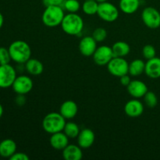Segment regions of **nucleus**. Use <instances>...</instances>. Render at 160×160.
I'll use <instances>...</instances> for the list:
<instances>
[{"instance_id": "16", "label": "nucleus", "mask_w": 160, "mask_h": 160, "mask_svg": "<svg viewBox=\"0 0 160 160\" xmlns=\"http://www.w3.org/2000/svg\"><path fill=\"white\" fill-rule=\"evenodd\" d=\"M78 112V106L74 101L67 100L61 104L59 112L66 120H71L74 118Z\"/></svg>"}, {"instance_id": "21", "label": "nucleus", "mask_w": 160, "mask_h": 160, "mask_svg": "<svg viewBox=\"0 0 160 160\" xmlns=\"http://www.w3.org/2000/svg\"><path fill=\"white\" fill-rule=\"evenodd\" d=\"M140 0H120L119 8L126 14H133L139 9Z\"/></svg>"}, {"instance_id": "12", "label": "nucleus", "mask_w": 160, "mask_h": 160, "mask_svg": "<svg viewBox=\"0 0 160 160\" xmlns=\"http://www.w3.org/2000/svg\"><path fill=\"white\" fill-rule=\"evenodd\" d=\"M128 94L134 98H141L145 96L148 91L145 82L139 80H131L129 85L127 87Z\"/></svg>"}, {"instance_id": "13", "label": "nucleus", "mask_w": 160, "mask_h": 160, "mask_svg": "<svg viewBox=\"0 0 160 160\" xmlns=\"http://www.w3.org/2000/svg\"><path fill=\"white\" fill-rule=\"evenodd\" d=\"M98 42L93 38L92 36H86L81 40L79 43V51L84 56L89 57L93 56L97 48Z\"/></svg>"}, {"instance_id": "23", "label": "nucleus", "mask_w": 160, "mask_h": 160, "mask_svg": "<svg viewBox=\"0 0 160 160\" xmlns=\"http://www.w3.org/2000/svg\"><path fill=\"white\" fill-rule=\"evenodd\" d=\"M145 62L141 59H136L129 63L128 73L132 77H138L145 73Z\"/></svg>"}, {"instance_id": "35", "label": "nucleus", "mask_w": 160, "mask_h": 160, "mask_svg": "<svg viewBox=\"0 0 160 160\" xmlns=\"http://www.w3.org/2000/svg\"><path fill=\"white\" fill-rule=\"evenodd\" d=\"M3 23H4V17H3L2 14L0 12V29L3 26Z\"/></svg>"}, {"instance_id": "9", "label": "nucleus", "mask_w": 160, "mask_h": 160, "mask_svg": "<svg viewBox=\"0 0 160 160\" xmlns=\"http://www.w3.org/2000/svg\"><path fill=\"white\" fill-rule=\"evenodd\" d=\"M34 83L32 79L28 75L17 76L12 84V88L17 95H27L33 88Z\"/></svg>"}, {"instance_id": "32", "label": "nucleus", "mask_w": 160, "mask_h": 160, "mask_svg": "<svg viewBox=\"0 0 160 160\" xmlns=\"http://www.w3.org/2000/svg\"><path fill=\"white\" fill-rule=\"evenodd\" d=\"M29 156L24 152H16L10 158V160H29Z\"/></svg>"}, {"instance_id": "30", "label": "nucleus", "mask_w": 160, "mask_h": 160, "mask_svg": "<svg viewBox=\"0 0 160 160\" xmlns=\"http://www.w3.org/2000/svg\"><path fill=\"white\" fill-rule=\"evenodd\" d=\"M11 59L9 48L5 47H0V65H4L10 62Z\"/></svg>"}, {"instance_id": "31", "label": "nucleus", "mask_w": 160, "mask_h": 160, "mask_svg": "<svg viewBox=\"0 0 160 160\" xmlns=\"http://www.w3.org/2000/svg\"><path fill=\"white\" fill-rule=\"evenodd\" d=\"M65 0H42V2L45 7L48 6H62Z\"/></svg>"}, {"instance_id": "3", "label": "nucleus", "mask_w": 160, "mask_h": 160, "mask_svg": "<svg viewBox=\"0 0 160 160\" xmlns=\"http://www.w3.org/2000/svg\"><path fill=\"white\" fill-rule=\"evenodd\" d=\"M62 29L68 35H78L84 28V20L77 13L69 12L64 16L61 23Z\"/></svg>"}, {"instance_id": "17", "label": "nucleus", "mask_w": 160, "mask_h": 160, "mask_svg": "<svg viewBox=\"0 0 160 160\" xmlns=\"http://www.w3.org/2000/svg\"><path fill=\"white\" fill-rule=\"evenodd\" d=\"M49 143L54 149L62 151L69 145V138L66 135L63 131L51 134Z\"/></svg>"}, {"instance_id": "25", "label": "nucleus", "mask_w": 160, "mask_h": 160, "mask_svg": "<svg viewBox=\"0 0 160 160\" xmlns=\"http://www.w3.org/2000/svg\"><path fill=\"white\" fill-rule=\"evenodd\" d=\"M98 4L96 0H85L82 4V10L86 15H95L98 12Z\"/></svg>"}, {"instance_id": "29", "label": "nucleus", "mask_w": 160, "mask_h": 160, "mask_svg": "<svg viewBox=\"0 0 160 160\" xmlns=\"http://www.w3.org/2000/svg\"><path fill=\"white\" fill-rule=\"evenodd\" d=\"M142 55H143L144 58L146 59L147 60L150 59H152V58L156 57V48L152 45H145L143 47V48H142Z\"/></svg>"}, {"instance_id": "10", "label": "nucleus", "mask_w": 160, "mask_h": 160, "mask_svg": "<svg viewBox=\"0 0 160 160\" xmlns=\"http://www.w3.org/2000/svg\"><path fill=\"white\" fill-rule=\"evenodd\" d=\"M93 60L97 65L106 66L114 57L112 47L108 45H101L97 47L93 54Z\"/></svg>"}, {"instance_id": "14", "label": "nucleus", "mask_w": 160, "mask_h": 160, "mask_svg": "<svg viewBox=\"0 0 160 160\" xmlns=\"http://www.w3.org/2000/svg\"><path fill=\"white\" fill-rule=\"evenodd\" d=\"M78 144L82 149L89 148L93 145L95 140V133L89 128L81 130L78 136Z\"/></svg>"}, {"instance_id": "19", "label": "nucleus", "mask_w": 160, "mask_h": 160, "mask_svg": "<svg viewBox=\"0 0 160 160\" xmlns=\"http://www.w3.org/2000/svg\"><path fill=\"white\" fill-rule=\"evenodd\" d=\"M17 152V144L12 139H4L0 142V156L10 158Z\"/></svg>"}, {"instance_id": "2", "label": "nucleus", "mask_w": 160, "mask_h": 160, "mask_svg": "<svg viewBox=\"0 0 160 160\" xmlns=\"http://www.w3.org/2000/svg\"><path fill=\"white\" fill-rule=\"evenodd\" d=\"M66 123V119L60 112H52L43 118L42 128L48 134H52L63 131Z\"/></svg>"}, {"instance_id": "15", "label": "nucleus", "mask_w": 160, "mask_h": 160, "mask_svg": "<svg viewBox=\"0 0 160 160\" xmlns=\"http://www.w3.org/2000/svg\"><path fill=\"white\" fill-rule=\"evenodd\" d=\"M145 73L152 79L160 78V58L154 57L145 62Z\"/></svg>"}, {"instance_id": "5", "label": "nucleus", "mask_w": 160, "mask_h": 160, "mask_svg": "<svg viewBox=\"0 0 160 160\" xmlns=\"http://www.w3.org/2000/svg\"><path fill=\"white\" fill-rule=\"evenodd\" d=\"M120 11L118 8L112 3L105 2L98 4L97 15L99 18L108 23H112L118 19Z\"/></svg>"}, {"instance_id": "20", "label": "nucleus", "mask_w": 160, "mask_h": 160, "mask_svg": "<svg viewBox=\"0 0 160 160\" xmlns=\"http://www.w3.org/2000/svg\"><path fill=\"white\" fill-rule=\"evenodd\" d=\"M25 69L29 74L38 76L43 73L44 65L38 59L31 58L25 62Z\"/></svg>"}, {"instance_id": "28", "label": "nucleus", "mask_w": 160, "mask_h": 160, "mask_svg": "<svg viewBox=\"0 0 160 160\" xmlns=\"http://www.w3.org/2000/svg\"><path fill=\"white\" fill-rule=\"evenodd\" d=\"M92 36L97 42H102L107 38V31L103 28H97L94 30Z\"/></svg>"}, {"instance_id": "8", "label": "nucleus", "mask_w": 160, "mask_h": 160, "mask_svg": "<svg viewBox=\"0 0 160 160\" xmlns=\"http://www.w3.org/2000/svg\"><path fill=\"white\" fill-rule=\"evenodd\" d=\"M142 20L150 29H157L160 27V12L156 8L148 6L142 12Z\"/></svg>"}, {"instance_id": "18", "label": "nucleus", "mask_w": 160, "mask_h": 160, "mask_svg": "<svg viewBox=\"0 0 160 160\" xmlns=\"http://www.w3.org/2000/svg\"><path fill=\"white\" fill-rule=\"evenodd\" d=\"M62 157L66 160H81L83 157L82 148L78 145L69 144L62 150Z\"/></svg>"}, {"instance_id": "26", "label": "nucleus", "mask_w": 160, "mask_h": 160, "mask_svg": "<svg viewBox=\"0 0 160 160\" xmlns=\"http://www.w3.org/2000/svg\"><path fill=\"white\" fill-rule=\"evenodd\" d=\"M62 7L68 12L77 13L81 9V3L78 0H65Z\"/></svg>"}, {"instance_id": "37", "label": "nucleus", "mask_w": 160, "mask_h": 160, "mask_svg": "<svg viewBox=\"0 0 160 160\" xmlns=\"http://www.w3.org/2000/svg\"><path fill=\"white\" fill-rule=\"evenodd\" d=\"M98 3H102V2H107L108 0H96Z\"/></svg>"}, {"instance_id": "7", "label": "nucleus", "mask_w": 160, "mask_h": 160, "mask_svg": "<svg viewBox=\"0 0 160 160\" xmlns=\"http://www.w3.org/2000/svg\"><path fill=\"white\" fill-rule=\"evenodd\" d=\"M17 77V71L10 64L0 65V88L12 87Z\"/></svg>"}, {"instance_id": "4", "label": "nucleus", "mask_w": 160, "mask_h": 160, "mask_svg": "<svg viewBox=\"0 0 160 160\" xmlns=\"http://www.w3.org/2000/svg\"><path fill=\"white\" fill-rule=\"evenodd\" d=\"M64 16L65 14L62 6H46L42 16V23L48 28H55L61 25Z\"/></svg>"}, {"instance_id": "22", "label": "nucleus", "mask_w": 160, "mask_h": 160, "mask_svg": "<svg viewBox=\"0 0 160 160\" xmlns=\"http://www.w3.org/2000/svg\"><path fill=\"white\" fill-rule=\"evenodd\" d=\"M112 50L115 57H123L128 56L131 52L129 44L123 41L115 42L112 46Z\"/></svg>"}, {"instance_id": "1", "label": "nucleus", "mask_w": 160, "mask_h": 160, "mask_svg": "<svg viewBox=\"0 0 160 160\" xmlns=\"http://www.w3.org/2000/svg\"><path fill=\"white\" fill-rule=\"evenodd\" d=\"M11 59L18 64H25L31 58V48L28 43L22 40L14 41L9 45Z\"/></svg>"}, {"instance_id": "33", "label": "nucleus", "mask_w": 160, "mask_h": 160, "mask_svg": "<svg viewBox=\"0 0 160 160\" xmlns=\"http://www.w3.org/2000/svg\"><path fill=\"white\" fill-rule=\"evenodd\" d=\"M120 84H121L122 85L125 86V87H128V86L129 85V84L131 83V77H130L129 73H128V74H125V75H123V76L120 77Z\"/></svg>"}, {"instance_id": "6", "label": "nucleus", "mask_w": 160, "mask_h": 160, "mask_svg": "<svg viewBox=\"0 0 160 160\" xmlns=\"http://www.w3.org/2000/svg\"><path fill=\"white\" fill-rule=\"evenodd\" d=\"M106 66L109 73L114 77L120 78L128 73L129 63L123 57L114 56Z\"/></svg>"}, {"instance_id": "24", "label": "nucleus", "mask_w": 160, "mask_h": 160, "mask_svg": "<svg viewBox=\"0 0 160 160\" xmlns=\"http://www.w3.org/2000/svg\"><path fill=\"white\" fill-rule=\"evenodd\" d=\"M63 131L69 138H76L81 132L79 126L74 122H67L63 128Z\"/></svg>"}, {"instance_id": "27", "label": "nucleus", "mask_w": 160, "mask_h": 160, "mask_svg": "<svg viewBox=\"0 0 160 160\" xmlns=\"http://www.w3.org/2000/svg\"><path fill=\"white\" fill-rule=\"evenodd\" d=\"M143 98H144V102H145V105H146L148 107L154 108L157 106L158 104L157 95H156L153 92L148 91Z\"/></svg>"}, {"instance_id": "34", "label": "nucleus", "mask_w": 160, "mask_h": 160, "mask_svg": "<svg viewBox=\"0 0 160 160\" xmlns=\"http://www.w3.org/2000/svg\"><path fill=\"white\" fill-rule=\"evenodd\" d=\"M16 103H17V106H23L26 102V99H25L24 95H17V97L16 98L15 100Z\"/></svg>"}, {"instance_id": "36", "label": "nucleus", "mask_w": 160, "mask_h": 160, "mask_svg": "<svg viewBox=\"0 0 160 160\" xmlns=\"http://www.w3.org/2000/svg\"><path fill=\"white\" fill-rule=\"evenodd\" d=\"M3 112H4V110H3V107L2 106L1 103H0V119H1V117H2Z\"/></svg>"}, {"instance_id": "11", "label": "nucleus", "mask_w": 160, "mask_h": 160, "mask_svg": "<svg viewBox=\"0 0 160 160\" xmlns=\"http://www.w3.org/2000/svg\"><path fill=\"white\" fill-rule=\"evenodd\" d=\"M144 112V105L138 98L129 100L124 106V112L131 118H137L142 115Z\"/></svg>"}]
</instances>
